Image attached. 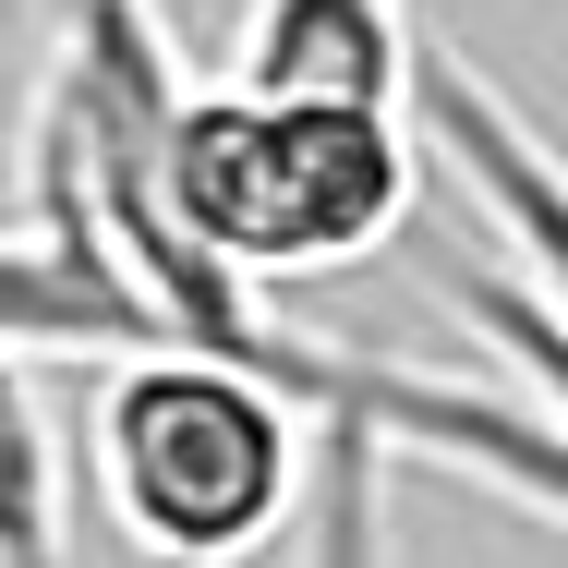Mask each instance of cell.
<instances>
[{
	"instance_id": "cell-1",
	"label": "cell",
	"mask_w": 568,
	"mask_h": 568,
	"mask_svg": "<svg viewBox=\"0 0 568 568\" xmlns=\"http://www.w3.org/2000/svg\"><path fill=\"white\" fill-rule=\"evenodd\" d=\"M303 459L315 412L242 351L133 339L98 363L85 484L133 568H254L303 508Z\"/></svg>"
},
{
	"instance_id": "cell-2",
	"label": "cell",
	"mask_w": 568,
	"mask_h": 568,
	"mask_svg": "<svg viewBox=\"0 0 568 568\" xmlns=\"http://www.w3.org/2000/svg\"><path fill=\"white\" fill-rule=\"evenodd\" d=\"M170 206L242 291L375 266L424 206V145L363 98H254L182 85L170 110Z\"/></svg>"
},
{
	"instance_id": "cell-3",
	"label": "cell",
	"mask_w": 568,
	"mask_h": 568,
	"mask_svg": "<svg viewBox=\"0 0 568 568\" xmlns=\"http://www.w3.org/2000/svg\"><path fill=\"white\" fill-rule=\"evenodd\" d=\"M399 121H412V145H448V170L471 182V206H484L496 242H508V278L557 291V145H545V121L508 110V98H496L471 61H448L436 37H412Z\"/></svg>"
},
{
	"instance_id": "cell-4",
	"label": "cell",
	"mask_w": 568,
	"mask_h": 568,
	"mask_svg": "<svg viewBox=\"0 0 568 568\" xmlns=\"http://www.w3.org/2000/svg\"><path fill=\"white\" fill-rule=\"evenodd\" d=\"M230 85L399 110V85H412V12L399 0H254L242 37H230Z\"/></svg>"
},
{
	"instance_id": "cell-5",
	"label": "cell",
	"mask_w": 568,
	"mask_h": 568,
	"mask_svg": "<svg viewBox=\"0 0 568 568\" xmlns=\"http://www.w3.org/2000/svg\"><path fill=\"white\" fill-rule=\"evenodd\" d=\"M0 568H73V459L37 399V351H0Z\"/></svg>"
},
{
	"instance_id": "cell-6",
	"label": "cell",
	"mask_w": 568,
	"mask_h": 568,
	"mask_svg": "<svg viewBox=\"0 0 568 568\" xmlns=\"http://www.w3.org/2000/svg\"><path fill=\"white\" fill-rule=\"evenodd\" d=\"M291 568H387V436H375V412H315Z\"/></svg>"
},
{
	"instance_id": "cell-7",
	"label": "cell",
	"mask_w": 568,
	"mask_h": 568,
	"mask_svg": "<svg viewBox=\"0 0 568 568\" xmlns=\"http://www.w3.org/2000/svg\"><path fill=\"white\" fill-rule=\"evenodd\" d=\"M0 351H85V363H110V351H133V327L24 219H0Z\"/></svg>"
}]
</instances>
